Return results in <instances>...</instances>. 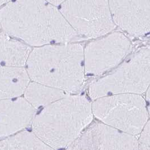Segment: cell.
<instances>
[{
    "instance_id": "cell-3",
    "label": "cell",
    "mask_w": 150,
    "mask_h": 150,
    "mask_svg": "<svg viewBox=\"0 0 150 150\" xmlns=\"http://www.w3.org/2000/svg\"><path fill=\"white\" fill-rule=\"evenodd\" d=\"M93 116L87 98L68 94L44 107L31 122L33 132L52 150L67 149L92 122Z\"/></svg>"
},
{
    "instance_id": "cell-8",
    "label": "cell",
    "mask_w": 150,
    "mask_h": 150,
    "mask_svg": "<svg viewBox=\"0 0 150 150\" xmlns=\"http://www.w3.org/2000/svg\"><path fill=\"white\" fill-rule=\"evenodd\" d=\"M68 150H138V139L103 122L91 123Z\"/></svg>"
},
{
    "instance_id": "cell-7",
    "label": "cell",
    "mask_w": 150,
    "mask_h": 150,
    "mask_svg": "<svg viewBox=\"0 0 150 150\" xmlns=\"http://www.w3.org/2000/svg\"><path fill=\"white\" fill-rule=\"evenodd\" d=\"M100 38L83 49L85 75L106 72L120 64L130 50L131 42L122 33H110Z\"/></svg>"
},
{
    "instance_id": "cell-17",
    "label": "cell",
    "mask_w": 150,
    "mask_h": 150,
    "mask_svg": "<svg viewBox=\"0 0 150 150\" xmlns=\"http://www.w3.org/2000/svg\"><path fill=\"white\" fill-rule=\"evenodd\" d=\"M12 0H0V6H2V5L5 4H7Z\"/></svg>"
},
{
    "instance_id": "cell-18",
    "label": "cell",
    "mask_w": 150,
    "mask_h": 150,
    "mask_svg": "<svg viewBox=\"0 0 150 150\" xmlns=\"http://www.w3.org/2000/svg\"><path fill=\"white\" fill-rule=\"evenodd\" d=\"M0 28H1V26H0Z\"/></svg>"
},
{
    "instance_id": "cell-5",
    "label": "cell",
    "mask_w": 150,
    "mask_h": 150,
    "mask_svg": "<svg viewBox=\"0 0 150 150\" xmlns=\"http://www.w3.org/2000/svg\"><path fill=\"white\" fill-rule=\"evenodd\" d=\"M150 85V47L139 49L109 75L90 85L89 96L93 100L109 95L141 94Z\"/></svg>"
},
{
    "instance_id": "cell-15",
    "label": "cell",
    "mask_w": 150,
    "mask_h": 150,
    "mask_svg": "<svg viewBox=\"0 0 150 150\" xmlns=\"http://www.w3.org/2000/svg\"><path fill=\"white\" fill-rule=\"evenodd\" d=\"M150 121L149 120L139 135L138 150H150Z\"/></svg>"
},
{
    "instance_id": "cell-16",
    "label": "cell",
    "mask_w": 150,
    "mask_h": 150,
    "mask_svg": "<svg viewBox=\"0 0 150 150\" xmlns=\"http://www.w3.org/2000/svg\"><path fill=\"white\" fill-rule=\"evenodd\" d=\"M46 1L57 6L60 5L66 0H46Z\"/></svg>"
},
{
    "instance_id": "cell-11",
    "label": "cell",
    "mask_w": 150,
    "mask_h": 150,
    "mask_svg": "<svg viewBox=\"0 0 150 150\" xmlns=\"http://www.w3.org/2000/svg\"><path fill=\"white\" fill-rule=\"evenodd\" d=\"M30 83L29 75L23 67H0V99L21 97Z\"/></svg>"
},
{
    "instance_id": "cell-12",
    "label": "cell",
    "mask_w": 150,
    "mask_h": 150,
    "mask_svg": "<svg viewBox=\"0 0 150 150\" xmlns=\"http://www.w3.org/2000/svg\"><path fill=\"white\" fill-rule=\"evenodd\" d=\"M31 51L28 46L6 33H0V67H24Z\"/></svg>"
},
{
    "instance_id": "cell-14",
    "label": "cell",
    "mask_w": 150,
    "mask_h": 150,
    "mask_svg": "<svg viewBox=\"0 0 150 150\" xmlns=\"http://www.w3.org/2000/svg\"><path fill=\"white\" fill-rule=\"evenodd\" d=\"M52 150L33 132L18 133L0 141V150Z\"/></svg>"
},
{
    "instance_id": "cell-13",
    "label": "cell",
    "mask_w": 150,
    "mask_h": 150,
    "mask_svg": "<svg viewBox=\"0 0 150 150\" xmlns=\"http://www.w3.org/2000/svg\"><path fill=\"white\" fill-rule=\"evenodd\" d=\"M24 94V98L37 110L70 94L63 90L33 81L30 83Z\"/></svg>"
},
{
    "instance_id": "cell-4",
    "label": "cell",
    "mask_w": 150,
    "mask_h": 150,
    "mask_svg": "<svg viewBox=\"0 0 150 150\" xmlns=\"http://www.w3.org/2000/svg\"><path fill=\"white\" fill-rule=\"evenodd\" d=\"M91 105L93 115L102 122L135 137L149 120L147 103L141 94L109 95L93 100Z\"/></svg>"
},
{
    "instance_id": "cell-9",
    "label": "cell",
    "mask_w": 150,
    "mask_h": 150,
    "mask_svg": "<svg viewBox=\"0 0 150 150\" xmlns=\"http://www.w3.org/2000/svg\"><path fill=\"white\" fill-rule=\"evenodd\" d=\"M113 22L134 37L150 32V0H108Z\"/></svg>"
},
{
    "instance_id": "cell-1",
    "label": "cell",
    "mask_w": 150,
    "mask_h": 150,
    "mask_svg": "<svg viewBox=\"0 0 150 150\" xmlns=\"http://www.w3.org/2000/svg\"><path fill=\"white\" fill-rule=\"evenodd\" d=\"M0 26L28 45L74 42L79 37L56 6L46 0H12L0 11Z\"/></svg>"
},
{
    "instance_id": "cell-10",
    "label": "cell",
    "mask_w": 150,
    "mask_h": 150,
    "mask_svg": "<svg viewBox=\"0 0 150 150\" xmlns=\"http://www.w3.org/2000/svg\"><path fill=\"white\" fill-rule=\"evenodd\" d=\"M36 110L24 97L0 99V138L13 135L28 127Z\"/></svg>"
},
{
    "instance_id": "cell-6",
    "label": "cell",
    "mask_w": 150,
    "mask_h": 150,
    "mask_svg": "<svg viewBox=\"0 0 150 150\" xmlns=\"http://www.w3.org/2000/svg\"><path fill=\"white\" fill-rule=\"evenodd\" d=\"M60 5V13L79 36L95 39L116 27L108 0H66Z\"/></svg>"
},
{
    "instance_id": "cell-2",
    "label": "cell",
    "mask_w": 150,
    "mask_h": 150,
    "mask_svg": "<svg viewBox=\"0 0 150 150\" xmlns=\"http://www.w3.org/2000/svg\"><path fill=\"white\" fill-rule=\"evenodd\" d=\"M83 49L71 42L36 47L25 63L30 79L68 94L79 91L85 75Z\"/></svg>"
}]
</instances>
